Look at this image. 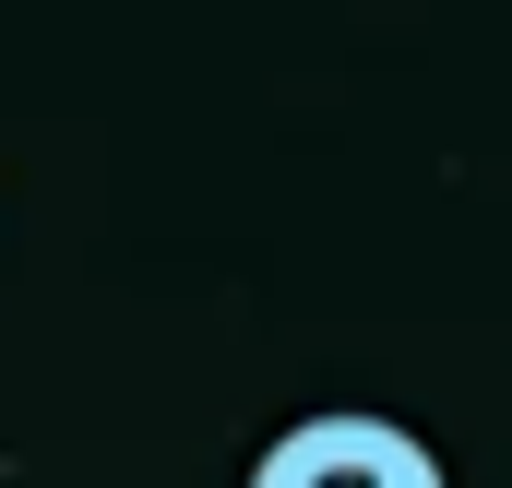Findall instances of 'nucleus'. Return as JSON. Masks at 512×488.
<instances>
[{
	"label": "nucleus",
	"instance_id": "f257e3e1",
	"mask_svg": "<svg viewBox=\"0 0 512 488\" xmlns=\"http://www.w3.org/2000/svg\"><path fill=\"white\" fill-rule=\"evenodd\" d=\"M251 488H453V477H441V453L417 429H393L370 405H334V417L274 429V453L251 465Z\"/></svg>",
	"mask_w": 512,
	"mask_h": 488
}]
</instances>
